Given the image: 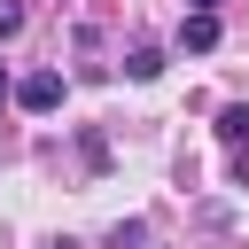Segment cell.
Returning <instances> with one entry per match:
<instances>
[{
  "label": "cell",
  "instance_id": "1",
  "mask_svg": "<svg viewBox=\"0 0 249 249\" xmlns=\"http://www.w3.org/2000/svg\"><path fill=\"white\" fill-rule=\"evenodd\" d=\"M16 101H23L31 117H47V109H62V70H31V78H16Z\"/></svg>",
  "mask_w": 249,
  "mask_h": 249
},
{
  "label": "cell",
  "instance_id": "2",
  "mask_svg": "<svg viewBox=\"0 0 249 249\" xmlns=\"http://www.w3.org/2000/svg\"><path fill=\"white\" fill-rule=\"evenodd\" d=\"M218 140H226L233 156L249 148V101H226V109H218Z\"/></svg>",
  "mask_w": 249,
  "mask_h": 249
},
{
  "label": "cell",
  "instance_id": "3",
  "mask_svg": "<svg viewBox=\"0 0 249 249\" xmlns=\"http://www.w3.org/2000/svg\"><path fill=\"white\" fill-rule=\"evenodd\" d=\"M179 47H187V54H210V47H218V16H187V23H179Z\"/></svg>",
  "mask_w": 249,
  "mask_h": 249
},
{
  "label": "cell",
  "instance_id": "4",
  "mask_svg": "<svg viewBox=\"0 0 249 249\" xmlns=\"http://www.w3.org/2000/svg\"><path fill=\"white\" fill-rule=\"evenodd\" d=\"M124 70H132V78H140V86H148V78H156V70H163V47H148V39H140V47H132V54H124Z\"/></svg>",
  "mask_w": 249,
  "mask_h": 249
},
{
  "label": "cell",
  "instance_id": "5",
  "mask_svg": "<svg viewBox=\"0 0 249 249\" xmlns=\"http://www.w3.org/2000/svg\"><path fill=\"white\" fill-rule=\"evenodd\" d=\"M140 241H148V226H140V218H124V226L109 233V249H140Z\"/></svg>",
  "mask_w": 249,
  "mask_h": 249
},
{
  "label": "cell",
  "instance_id": "6",
  "mask_svg": "<svg viewBox=\"0 0 249 249\" xmlns=\"http://www.w3.org/2000/svg\"><path fill=\"white\" fill-rule=\"evenodd\" d=\"M16 31H23V8H16V0H0V39H16Z\"/></svg>",
  "mask_w": 249,
  "mask_h": 249
},
{
  "label": "cell",
  "instance_id": "7",
  "mask_svg": "<svg viewBox=\"0 0 249 249\" xmlns=\"http://www.w3.org/2000/svg\"><path fill=\"white\" fill-rule=\"evenodd\" d=\"M187 8H195V16H218V0H187Z\"/></svg>",
  "mask_w": 249,
  "mask_h": 249
},
{
  "label": "cell",
  "instance_id": "8",
  "mask_svg": "<svg viewBox=\"0 0 249 249\" xmlns=\"http://www.w3.org/2000/svg\"><path fill=\"white\" fill-rule=\"evenodd\" d=\"M8 93H16V86H8V70H0V101H8Z\"/></svg>",
  "mask_w": 249,
  "mask_h": 249
}]
</instances>
